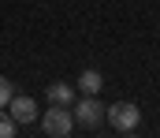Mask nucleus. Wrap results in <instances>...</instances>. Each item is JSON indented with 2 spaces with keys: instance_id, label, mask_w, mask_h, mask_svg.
<instances>
[{
  "instance_id": "7",
  "label": "nucleus",
  "mask_w": 160,
  "mask_h": 138,
  "mask_svg": "<svg viewBox=\"0 0 160 138\" xmlns=\"http://www.w3.org/2000/svg\"><path fill=\"white\" fill-rule=\"evenodd\" d=\"M15 131H19V123H15V120L0 108V138H15Z\"/></svg>"
},
{
  "instance_id": "6",
  "label": "nucleus",
  "mask_w": 160,
  "mask_h": 138,
  "mask_svg": "<svg viewBox=\"0 0 160 138\" xmlns=\"http://www.w3.org/2000/svg\"><path fill=\"white\" fill-rule=\"evenodd\" d=\"M101 86H104L101 71H82L78 82H75V90H82V93H101Z\"/></svg>"
},
{
  "instance_id": "2",
  "label": "nucleus",
  "mask_w": 160,
  "mask_h": 138,
  "mask_svg": "<svg viewBox=\"0 0 160 138\" xmlns=\"http://www.w3.org/2000/svg\"><path fill=\"white\" fill-rule=\"evenodd\" d=\"M104 120H108L116 131L130 135V131H138V123H142V108H138L134 101H116V105L104 108Z\"/></svg>"
},
{
  "instance_id": "1",
  "label": "nucleus",
  "mask_w": 160,
  "mask_h": 138,
  "mask_svg": "<svg viewBox=\"0 0 160 138\" xmlns=\"http://www.w3.org/2000/svg\"><path fill=\"white\" fill-rule=\"evenodd\" d=\"M41 131L48 138H67L75 131V112H71V105H48V112H41Z\"/></svg>"
},
{
  "instance_id": "4",
  "label": "nucleus",
  "mask_w": 160,
  "mask_h": 138,
  "mask_svg": "<svg viewBox=\"0 0 160 138\" xmlns=\"http://www.w3.org/2000/svg\"><path fill=\"white\" fill-rule=\"evenodd\" d=\"M8 108H11L8 116H11V120H15L19 127H22V123H34V120H38V101H34V97H26V93H15V97L8 101Z\"/></svg>"
},
{
  "instance_id": "8",
  "label": "nucleus",
  "mask_w": 160,
  "mask_h": 138,
  "mask_svg": "<svg viewBox=\"0 0 160 138\" xmlns=\"http://www.w3.org/2000/svg\"><path fill=\"white\" fill-rule=\"evenodd\" d=\"M11 97H15V93H11V82L0 75V108H8V101H11Z\"/></svg>"
},
{
  "instance_id": "5",
  "label": "nucleus",
  "mask_w": 160,
  "mask_h": 138,
  "mask_svg": "<svg viewBox=\"0 0 160 138\" xmlns=\"http://www.w3.org/2000/svg\"><path fill=\"white\" fill-rule=\"evenodd\" d=\"M45 97H48V105H75V82H52Z\"/></svg>"
},
{
  "instance_id": "3",
  "label": "nucleus",
  "mask_w": 160,
  "mask_h": 138,
  "mask_svg": "<svg viewBox=\"0 0 160 138\" xmlns=\"http://www.w3.org/2000/svg\"><path fill=\"white\" fill-rule=\"evenodd\" d=\"M71 112H75V123L78 127H101V116H104V108H101V101H97V93H82L75 97V105H71Z\"/></svg>"
}]
</instances>
